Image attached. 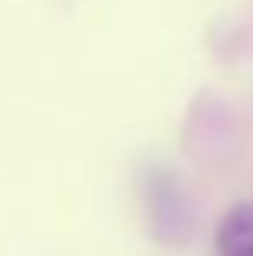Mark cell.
I'll return each mask as SVG.
<instances>
[{
	"label": "cell",
	"instance_id": "obj_1",
	"mask_svg": "<svg viewBox=\"0 0 253 256\" xmlns=\"http://www.w3.org/2000/svg\"><path fill=\"white\" fill-rule=\"evenodd\" d=\"M218 253L253 256V201L237 204L224 214L221 227H218Z\"/></svg>",
	"mask_w": 253,
	"mask_h": 256
}]
</instances>
